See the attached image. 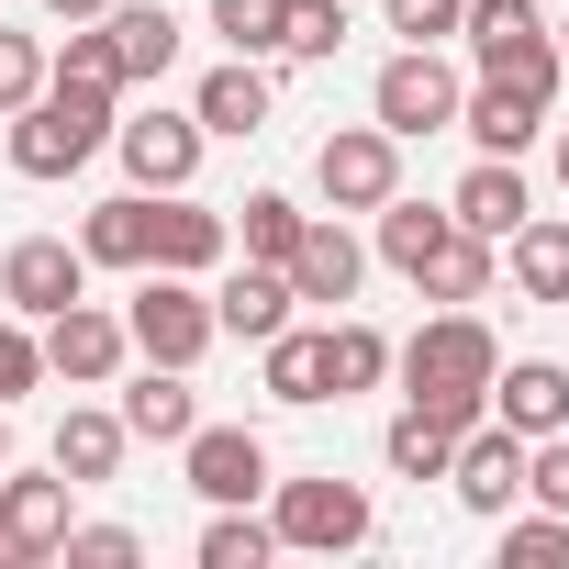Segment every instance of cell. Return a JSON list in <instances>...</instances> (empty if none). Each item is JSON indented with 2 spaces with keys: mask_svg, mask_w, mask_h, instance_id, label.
I'll list each match as a JSON object with an SVG mask.
<instances>
[{
  "mask_svg": "<svg viewBox=\"0 0 569 569\" xmlns=\"http://www.w3.org/2000/svg\"><path fill=\"white\" fill-rule=\"evenodd\" d=\"M502 569H569V513H502Z\"/></svg>",
  "mask_w": 569,
  "mask_h": 569,
  "instance_id": "cell-34",
  "label": "cell"
},
{
  "mask_svg": "<svg viewBox=\"0 0 569 569\" xmlns=\"http://www.w3.org/2000/svg\"><path fill=\"white\" fill-rule=\"evenodd\" d=\"M279 558V525H257L246 502H212V525H201V569H268Z\"/></svg>",
  "mask_w": 569,
  "mask_h": 569,
  "instance_id": "cell-31",
  "label": "cell"
},
{
  "mask_svg": "<svg viewBox=\"0 0 569 569\" xmlns=\"http://www.w3.org/2000/svg\"><path fill=\"white\" fill-rule=\"evenodd\" d=\"M391 34L402 46H447L458 34V0H391Z\"/></svg>",
  "mask_w": 569,
  "mask_h": 569,
  "instance_id": "cell-40",
  "label": "cell"
},
{
  "mask_svg": "<svg viewBox=\"0 0 569 569\" xmlns=\"http://www.w3.org/2000/svg\"><path fill=\"white\" fill-rule=\"evenodd\" d=\"M68 569H134L146 558V536L134 525H68V547H57Z\"/></svg>",
  "mask_w": 569,
  "mask_h": 569,
  "instance_id": "cell-38",
  "label": "cell"
},
{
  "mask_svg": "<svg viewBox=\"0 0 569 569\" xmlns=\"http://www.w3.org/2000/svg\"><path fill=\"white\" fill-rule=\"evenodd\" d=\"M268 525H279V547H313V558H347V547H369L380 536V502L358 491V480H336V469H313V480H268Z\"/></svg>",
  "mask_w": 569,
  "mask_h": 569,
  "instance_id": "cell-4",
  "label": "cell"
},
{
  "mask_svg": "<svg viewBox=\"0 0 569 569\" xmlns=\"http://www.w3.org/2000/svg\"><path fill=\"white\" fill-rule=\"evenodd\" d=\"M302 223H313V212H302L291 190H246V201H234V246H246V257H268V268L302 246Z\"/></svg>",
  "mask_w": 569,
  "mask_h": 569,
  "instance_id": "cell-30",
  "label": "cell"
},
{
  "mask_svg": "<svg viewBox=\"0 0 569 569\" xmlns=\"http://www.w3.org/2000/svg\"><path fill=\"white\" fill-rule=\"evenodd\" d=\"M447 491H458V502H469L480 525H502V513L525 502V436L480 413V425L458 436V458H447Z\"/></svg>",
  "mask_w": 569,
  "mask_h": 569,
  "instance_id": "cell-14",
  "label": "cell"
},
{
  "mask_svg": "<svg viewBox=\"0 0 569 569\" xmlns=\"http://www.w3.org/2000/svg\"><path fill=\"white\" fill-rule=\"evenodd\" d=\"M268 101H279V90H268V57H223V68L190 90L201 134H257V123H268Z\"/></svg>",
  "mask_w": 569,
  "mask_h": 569,
  "instance_id": "cell-22",
  "label": "cell"
},
{
  "mask_svg": "<svg viewBox=\"0 0 569 569\" xmlns=\"http://www.w3.org/2000/svg\"><path fill=\"white\" fill-rule=\"evenodd\" d=\"M458 413H436V402H402L391 413V436H380V458H391V480H447V458H458Z\"/></svg>",
  "mask_w": 569,
  "mask_h": 569,
  "instance_id": "cell-26",
  "label": "cell"
},
{
  "mask_svg": "<svg viewBox=\"0 0 569 569\" xmlns=\"http://www.w3.org/2000/svg\"><path fill=\"white\" fill-rule=\"evenodd\" d=\"M380 380H391V336H380V325H358V313H336V325H325V402L380 391Z\"/></svg>",
  "mask_w": 569,
  "mask_h": 569,
  "instance_id": "cell-27",
  "label": "cell"
},
{
  "mask_svg": "<svg viewBox=\"0 0 569 569\" xmlns=\"http://www.w3.org/2000/svg\"><path fill=\"white\" fill-rule=\"evenodd\" d=\"M458 134H469L480 157H525V146L547 134V90H525V79H491V68H480V90H458Z\"/></svg>",
  "mask_w": 569,
  "mask_h": 569,
  "instance_id": "cell-16",
  "label": "cell"
},
{
  "mask_svg": "<svg viewBox=\"0 0 569 569\" xmlns=\"http://www.w3.org/2000/svg\"><path fill=\"white\" fill-rule=\"evenodd\" d=\"M34 336H46V380H68V391H101V380H112V369L134 358V336H123V313H101L90 291H79L68 313H46Z\"/></svg>",
  "mask_w": 569,
  "mask_h": 569,
  "instance_id": "cell-10",
  "label": "cell"
},
{
  "mask_svg": "<svg viewBox=\"0 0 569 569\" xmlns=\"http://www.w3.org/2000/svg\"><path fill=\"white\" fill-rule=\"evenodd\" d=\"M46 79H57V90H112V101H123V57H112L101 23H68V46L46 57Z\"/></svg>",
  "mask_w": 569,
  "mask_h": 569,
  "instance_id": "cell-32",
  "label": "cell"
},
{
  "mask_svg": "<svg viewBox=\"0 0 569 569\" xmlns=\"http://www.w3.org/2000/svg\"><path fill=\"white\" fill-rule=\"evenodd\" d=\"M491 279H502V246L469 234V223H447V234L425 246V268H413V291H425V302H491Z\"/></svg>",
  "mask_w": 569,
  "mask_h": 569,
  "instance_id": "cell-20",
  "label": "cell"
},
{
  "mask_svg": "<svg viewBox=\"0 0 569 569\" xmlns=\"http://www.w3.org/2000/svg\"><path fill=\"white\" fill-rule=\"evenodd\" d=\"M112 0H46V23H101Z\"/></svg>",
  "mask_w": 569,
  "mask_h": 569,
  "instance_id": "cell-41",
  "label": "cell"
},
{
  "mask_svg": "<svg viewBox=\"0 0 569 569\" xmlns=\"http://www.w3.org/2000/svg\"><path fill=\"white\" fill-rule=\"evenodd\" d=\"M34 90H46V34H12V23H0V123H12Z\"/></svg>",
  "mask_w": 569,
  "mask_h": 569,
  "instance_id": "cell-36",
  "label": "cell"
},
{
  "mask_svg": "<svg viewBox=\"0 0 569 569\" xmlns=\"http://www.w3.org/2000/svg\"><path fill=\"white\" fill-rule=\"evenodd\" d=\"M0 469H12V402H0Z\"/></svg>",
  "mask_w": 569,
  "mask_h": 569,
  "instance_id": "cell-42",
  "label": "cell"
},
{
  "mask_svg": "<svg viewBox=\"0 0 569 569\" xmlns=\"http://www.w3.org/2000/svg\"><path fill=\"white\" fill-rule=\"evenodd\" d=\"M558 190H569V134H558Z\"/></svg>",
  "mask_w": 569,
  "mask_h": 569,
  "instance_id": "cell-44",
  "label": "cell"
},
{
  "mask_svg": "<svg viewBox=\"0 0 569 569\" xmlns=\"http://www.w3.org/2000/svg\"><path fill=\"white\" fill-rule=\"evenodd\" d=\"M279 268H291V302L336 313V302H358V279H369V246L347 234V212H313V223H302V246L279 257Z\"/></svg>",
  "mask_w": 569,
  "mask_h": 569,
  "instance_id": "cell-15",
  "label": "cell"
},
{
  "mask_svg": "<svg viewBox=\"0 0 569 569\" xmlns=\"http://www.w3.org/2000/svg\"><path fill=\"white\" fill-rule=\"evenodd\" d=\"M491 369H502V347H491V325H480L469 302H436V325H413V347H391L402 402H436V413H458V425L491 413Z\"/></svg>",
  "mask_w": 569,
  "mask_h": 569,
  "instance_id": "cell-1",
  "label": "cell"
},
{
  "mask_svg": "<svg viewBox=\"0 0 569 569\" xmlns=\"http://www.w3.org/2000/svg\"><path fill=\"white\" fill-rule=\"evenodd\" d=\"M491 425H513L525 447L536 436H569V369L558 358H502L491 369Z\"/></svg>",
  "mask_w": 569,
  "mask_h": 569,
  "instance_id": "cell-17",
  "label": "cell"
},
{
  "mask_svg": "<svg viewBox=\"0 0 569 569\" xmlns=\"http://www.w3.org/2000/svg\"><path fill=\"white\" fill-rule=\"evenodd\" d=\"M179 469H190V491H201V502H257V491L279 480L257 425H190V436H179Z\"/></svg>",
  "mask_w": 569,
  "mask_h": 569,
  "instance_id": "cell-13",
  "label": "cell"
},
{
  "mask_svg": "<svg viewBox=\"0 0 569 569\" xmlns=\"http://www.w3.org/2000/svg\"><path fill=\"white\" fill-rule=\"evenodd\" d=\"M502 257H513V302H569V212H525Z\"/></svg>",
  "mask_w": 569,
  "mask_h": 569,
  "instance_id": "cell-21",
  "label": "cell"
},
{
  "mask_svg": "<svg viewBox=\"0 0 569 569\" xmlns=\"http://www.w3.org/2000/svg\"><path fill=\"white\" fill-rule=\"evenodd\" d=\"M547 34H558V68H569V12H558V23H547Z\"/></svg>",
  "mask_w": 569,
  "mask_h": 569,
  "instance_id": "cell-43",
  "label": "cell"
},
{
  "mask_svg": "<svg viewBox=\"0 0 569 569\" xmlns=\"http://www.w3.org/2000/svg\"><path fill=\"white\" fill-rule=\"evenodd\" d=\"M201 425V391H190V369H157L146 358V380L123 391V436H146V447H179Z\"/></svg>",
  "mask_w": 569,
  "mask_h": 569,
  "instance_id": "cell-25",
  "label": "cell"
},
{
  "mask_svg": "<svg viewBox=\"0 0 569 569\" xmlns=\"http://www.w3.org/2000/svg\"><path fill=\"white\" fill-rule=\"evenodd\" d=\"M291 313H302V302H291V268H268V257H246V268H223V279H212V325H223V336H246V347H268Z\"/></svg>",
  "mask_w": 569,
  "mask_h": 569,
  "instance_id": "cell-18",
  "label": "cell"
},
{
  "mask_svg": "<svg viewBox=\"0 0 569 569\" xmlns=\"http://www.w3.org/2000/svg\"><path fill=\"white\" fill-rule=\"evenodd\" d=\"M234 257V223L212 212V201H190V190H146V268H190V279H212Z\"/></svg>",
  "mask_w": 569,
  "mask_h": 569,
  "instance_id": "cell-12",
  "label": "cell"
},
{
  "mask_svg": "<svg viewBox=\"0 0 569 569\" xmlns=\"http://www.w3.org/2000/svg\"><path fill=\"white\" fill-rule=\"evenodd\" d=\"M201 112H134V123H112V157H123V179L134 190H190L201 179Z\"/></svg>",
  "mask_w": 569,
  "mask_h": 569,
  "instance_id": "cell-11",
  "label": "cell"
},
{
  "mask_svg": "<svg viewBox=\"0 0 569 569\" xmlns=\"http://www.w3.org/2000/svg\"><path fill=\"white\" fill-rule=\"evenodd\" d=\"M79 257H90V268H146V190H123V201H90V223H79Z\"/></svg>",
  "mask_w": 569,
  "mask_h": 569,
  "instance_id": "cell-29",
  "label": "cell"
},
{
  "mask_svg": "<svg viewBox=\"0 0 569 569\" xmlns=\"http://www.w3.org/2000/svg\"><path fill=\"white\" fill-rule=\"evenodd\" d=\"M123 336H134V358H157V369H201L223 325H212V291H201L190 268H134Z\"/></svg>",
  "mask_w": 569,
  "mask_h": 569,
  "instance_id": "cell-3",
  "label": "cell"
},
{
  "mask_svg": "<svg viewBox=\"0 0 569 569\" xmlns=\"http://www.w3.org/2000/svg\"><path fill=\"white\" fill-rule=\"evenodd\" d=\"M313 190H325V212H380V201L402 190V134L336 123V134L313 146Z\"/></svg>",
  "mask_w": 569,
  "mask_h": 569,
  "instance_id": "cell-8",
  "label": "cell"
},
{
  "mask_svg": "<svg viewBox=\"0 0 569 569\" xmlns=\"http://www.w3.org/2000/svg\"><path fill=\"white\" fill-rule=\"evenodd\" d=\"M34 380H46V336H34L23 313H0V402H23Z\"/></svg>",
  "mask_w": 569,
  "mask_h": 569,
  "instance_id": "cell-39",
  "label": "cell"
},
{
  "mask_svg": "<svg viewBox=\"0 0 569 569\" xmlns=\"http://www.w3.org/2000/svg\"><path fill=\"white\" fill-rule=\"evenodd\" d=\"M257 391L291 402V413H313V402H325V325H279V336L257 347Z\"/></svg>",
  "mask_w": 569,
  "mask_h": 569,
  "instance_id": "cell-23",
  "label": "cell"
},
{
  "mask_svg": "<svg viewBox=\"0 0 569 569\" xmlns=\"http://www.w3.org/2000/svg\"><path fill=\"white\" fill-rule=\"evenodd\" d=\"M101 34H112V57H123V90L179 68V23H168V0H112V12H101Z\"/></svg>",
  "mask_w": 569,
  "mask_h": 569,
  "instance_id": "cell-24",
  "label": "cell"
},
{
  "mask_svg": "<svg viewBox=\"0 0 569 569\" xmlns=\"http://www.w3.org/2000/svg\"><path fill=\"white\" fill-rule=\"evenodd\" d=\"M347 46V0H279V57H336Z\"/></svg>",
  "mask_w": 569,
  "mask_h": 569,
  "instance_id": "cell-35",
  "label": "cell"
},
{
  "mask_svg": "<svg viewBox=\"0 0 569 569\" xmlns=\"http://www.w3.org/2000/svg\"><path fill=\"white\" fill-rule=\"evenodd\" d=\"M447 212H458L469 234H491V246H502V234L536 212V179H525V157H480V168L447 190Z\"/></svg>",
  "mask_w": 569,
  "mask_h": 569,
  "instance_id": "cell-19",
  "label": "cell"
},
{
  "mask_svg": "<svg viewBox=\"0 0 569 569\" xmlns=\"http://www.w3.org/2000/svg\"><path fill=\"white\" fill-rule=\"evenodd\" d=\"M212 34L234 57H279V0H212Z\"/></svg>",
  "mask_w": 569,
  "mask_h": 569,
  "instance_id": "cell-37",
  "label": "cell"
},
{
  "mask_svg": "<svg viewBox=\"0 0 569 569\" xmlns=\"http://www.w3.org/2000/svg\"><path fill=\"white\" fill-rule=\"evenodd\" d=\"M123 447H134V436H123V413H101V402H79V413L57 425V469H68L79 491H90V480H112V469H123Z\"/></svg>",
  "mask_w": 569,
  "mask_h": 569,
  "instance_id": "cell-28",
  "label": "cell"
},
{
  "mask_svg": "<svg viewBox=\"0 0 569 569\" xmlns=\"http://www.w3.org/2000/svg\"><path fill=\"white\" fill-rule=\"evenodd\" d=\"M79 291H90V257H79V234H23L12 257H0V313H23V325L68 313Z\"/></svg>",
  "mask_w": 569,
  "mask_h": 569,
  "instance_id": "cell-9",
  "label": "cell"
},
{
  "mask_svg": "<svg viewBox=\"0 0 569 569\" xmlns=\"http://www.w3.org/2000/svg\"><path fill=\"white\" fill-rule=\"evenodd\" d=\"M79 502V480L46 458V469H0V569H34V558H57L68 547V513Z\"/></svg>",
  "mask_w": 569,
  "mask_h": 569,
  "instance_id": "cell-7",
  "label": "cell"
},
{
  "mask_svg": "<svg viewBox=\"0 0 569 569\" xmlns=\"http://www.w3.org/2000/svg\"><path fill=\"white\" fill-rule=\"evenodd\" d=\"M458 90H469V79H458L436 46H402V57L369 79V123L402 134V146H413V134H458Z\"/></svg>",
  "mask_w": 569,
  "mask_h": 569,
  "instance_id": "cell-6",
  "label": "cell"
},
{
  "mask_svg": "<svg viewBox=\"0 0 569 569\" xmlns=\"http://www.w3.org/2000/svg\"><path fill=\"white\" fill-rule=\"evenodd\" d=\"M458 46H469L491 79H525V90L558 101V34H547L536 0H458Z\"/></svg>",
  "mask_w": 569,
  "mask_h": 569,
  "instance_id": "cell-5",
  "label": "cell"
},
{
  "mask_svg": "<svg viewBox=\"0 0 569 569\" xmlns=\"http://www.w3.org/2000/svg\"><path fill=\"white\" fill-rule=\"evenodd\" d=\"M447 223H458L447 201H402V190H391V201H380V257H391V268L413 279V268H425V246H436Z\"/></svg>",
  "mask_w": 569,
  "mask_h": 569,
  "instance_id": "cell-33",
  "label": "cell"
},
{
  "mask_svg": "<svg viewBox=\"0 0 569 569\" xmlns=\"http://www.w3.org/2000/svg\"><path fill=\"white\" fill-rule=\"evenodd\" d=\"M112 146V90H34L23 112H12V168L23 179H79L90 157Z\"/></svg>",
  "mask_w": 569,
  "mask_h": 569,
  "instance_id": "cell-2",
  "label": "cell"
}]
</instances>
